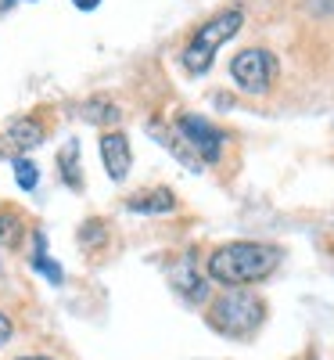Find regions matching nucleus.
I'll return each instance as SVG.
<instances>
[{
  "mask_svg": "<svg viewBox=\"0 0 334 360\" xmlns=\"http://www.w3.org/2000/svg\"><path fill=\"white\" fill-rule=\"evenodd\" d=\"M281 266V249L269 242H227L205 259V278L223 288H248L266 281Z\"/></svg>",
  "mask_w": 334,
  "mask_h": 360,
  "instance_id": "obj_1",
  "label": "nucleus"
},
{
  "mask_svg": "<svg viewBox=\"0 0 334 360\" xmlns=\"http://www.w3.org/2000/svg\"><path fill=\"white\" fill-rule=\"evenodd\" d=\"M208 324L227 339H252L262 321H266V303L252 288H223L208 303Z\"/></svg>",
  "mask_w": 334,
  "mask_h": 360,
  "instance_id": "obj_2",
  "label": "nucleus"
},
{
  "mask_svg": "<svg viewBox=\"0 0 334 360\" xmlns=\"http://www.w3.org/2000/svg\"><path fill=\"white\" fill-rule=\"evenodd\" d=\"M241 25H245V11H241L237 4H234V8H223L220 15H212L205 25H198V33L191 37V44L184 47V54H180V58H184V69L194 72V76L208 72L216 51H220L230 37H237Z\"/></svg>",
  "mask_w": 334,
  "mask_h": 360,
  "instance_id": "obj_3",
  "label": "nucleus"
},
{
  "mask_svg": "<svg viewBox=\"0 0 334 360\" xmlns=\"http://www.w3.org/2000/svg\"><path fill=\"white\" fill-rule=\"evenodd\" d=\"M277 72H281V65L266 47H245L241 54H234V62H230V76H234L237 90H245L252 98H262L266 90L277 83Z\"/></svg>",
  "mask_w": 334,
  "mask_h": 360,
  "instance_id": "obj_4",
  "label": "nucleus"
},
{
  "mask_svg": "<svg viewBox=\"0 0 334 360\" xmlns=\"http://www.w3.org/2000/svg\"><path fill=\"white\" fill-rule=\"evenodd\" d=\"M176 137L184 141L198 162H220L223 155V144H227V134L220 127H212L205 115H176Z\"/></svg>",
  "mask_w": 334,
  "mask_h": 360,
  "instance_id": "obj_5",
  "label": "nucleus"
},
{
  "mask_svg": "<svg viewBox=\"0 0 334 360\" xmlns=\"http://www.w3.org/2000/svg\"><path fill=\"white\" fill-rule=\"evenodd\" d=\"M47 137V127L40 115H15L11 123L4 127V137H0V152L18 159L25 152H33V148H40Z\"/></svg>",
  "mask_w": 334,
  "mask_h": 360,
  "instance_id": "obj_6",
  "label": "nucleus"
},
{
  "mask_svg": "<svg viewBox=\"0 0 334 360\" xmlns=\"http://www.w3.org/2000/svg\"><path fill=\"white\" fill-rule=\"evenodd\" d=\"M101 162H105V173H108L112 184H123V180L130 176L133 148H130L123 130H105L101 134Z\"/></svg>",
  "mask_w": 334,
  "mask_h": 360,
  "instance_id": "obj_7",
  "label": "nucleus"
},
{
  "mask_svg": "<svg viewBox=\"0 0 334 360\" xmlns=\"http://www.w3.org/2000/svg\"><path fill=\"white\" fill-rule=\"evenodd\" d=\"M169 281L173 288L187 299V303H205L208 299V278L198 270V259L187 252V256H180L173 266H169Z\"/></svg>",
  "mask_w": 334,
  "mask_h": 360,
  "instance_id": "obj_8",
  "label": "nucleus"
},
{
  "mask_svg": "<svg viewBox=\"0 0 334 360\" xmlns=\"http://www.w3.org/2000/svg\"><path fill=\"white\" fill-rule=\"evenodd\" d=\"M36 227L29 224V217L22 213L18 205L11 202H0V249L4 252H22L25 249V238L33 234Z\"/></svg>",
  "mask_w": 334,
  "mask_h": 360,
  "instance_id": "obj_9",
  "label": "nucleus"
},
{
  "mask_svg": "<svg viewBox=\"0 0 334 360\" xmlns=\"http://www.w3.org/2000/svg\"><path fill=\"white\" fill-rule=\"evenodd\" d=\"M126 209L147 213V217H166L176 209V195H173V188H144V191L126 195Z\"/></svg>",
  "mask_w": 334,
  "mask_h": 360,
  "instance_id": "obj_10",
  "label": "nucleus"
},
{
  "mask_svg": "<svg viewBox=\"0 0 334 360\" xmlns=\"http://www.w3.org/2000/svg\"><path fill=\"white\" fill-rule=\"evenodd\" d=\"M79 245H83V252H90L94 259H101L105 252H108V238H112V224L108 220H101V217H90V220H83L79 224Z\"/></svg>",
  "mask_w": 334,
  "mask_h": 360,
  "instance_id": "obj_11",
  "label": "nucleus"
},
{
  "mask_svg": "<svg viewBox=\"0 0 334 360\" xmlns=\"http://www.w3.org/2000/svg\"><path fill=\"white\" fill-rule=\"evenodd\" d=\"M79 115L86 119V123H94V127H115L119 119H123V112H119V105L108 98V94H94V98H86L79 105Z\"/></svg>",
  "mask_w": 334,
  "mask_h": 360,
  "instance_id": "obj_12",
  "label": "nucleus"
},
{
  "mask_svg": "<svg viewBox=\"0 0 334 360\" xmlns=\"http://www.w3.org/2000/svg\"><path fill=\"white\" fill-rule=\"evenodd\" d=\"M58 166H62V180L72 188V191H83V166H79V144L69 141L62 152H58Z\"/></svg>",
  "mask_w": 334,
  "mask_h": 360,
  "instance_id": "obj_13",
  "label": "nucleus"
},
{
  "mask_svg": "<svg viewBox=\"0 0 334 360\" xmlns=\"http://www.w3.org/2000/svg\"><path fill=\"white\" fill-rule=\"evenodd\" d=\"M36 176H40V173H36V166L29 162L25 155H18V159H15V180H18V188L33 191V188H36Z\"/></svg>",
  "mask_w": 334,
  "mask_h": 360,
  "instance_id": "obj_14",
  "label": "nucleus"
},
{
  "mask_svg": "<svg viewBox=\"0 0 334 360\" xmlns=\"http://www.w3.org/2000/svg\"><path fill=\"white\" fill-rule=\"evenodd\" d=\"M11 335H15V321H11V314L4 307H0V346L11 342Z\"/></svg>",
  "mask_w": 334,
  "mask_h": 360,
  "instance_id": "obj_15",
  "label": "nucleus"
},
{
  "mask_svg": "<svg viewBox=\"0 0 334 360\" xmlns=\"http://www.w3.org/2000/svg\"><path fill=\"white\" fill-rule=\"evenodd\" d=\"M11 360H62V356H54V353H44V349H33V353H18Z\"/></svg>",
  "mask_w": 334,
  "mask_h": 360,
  "instance_id": "obj_16",
  "label": "nucleus"
},
{
  "mask_svg": "<svg viewBox=\"0 0 334 360\" xmlns=\"http://www.w3.org/2000/svg\"><path fill=\"white\" fill-rule=\"evenodd\" d=\"M11 292V274H8V266H4V259H0V299H4Z\"/></svg>",
  "mask_w": 334,
  "mask_h": 360,
  "instance_id": "obj_17",
  "label": "nucleus"
},
{
  "mask_svg": "<svg viewBox=\"0 0 334 360\" xmlns=\"http://www.w3.org/2000/svg\"><path fill=\"white\" fill-rule=\"evenodd\" d=\"M72 4H76L79 11H94V8L101 4V0H72Z\"/></svg>",
  "mask_w": 334,
  "mask_h": 360,
  "instance_id": "obj_18",
  "label": "nucleus"
}]
</instances>
